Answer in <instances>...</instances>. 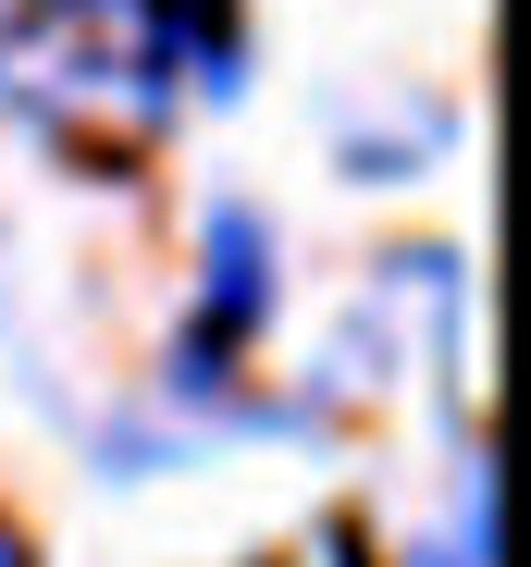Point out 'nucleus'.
I'll list each match as a JSON object with an SVG mask.
<instances>
[{
    "label": "nucleus",
    "mask_w": 531,
    "mask_h": 567,
    "mask_svg": "<svg viewBox=\"0 0 531 567\" xmlns=\"http://www.w3.org/2000/svg\"><path fill=\"white\" fill-rule=\"evenodd\" d=\"M0 567H38V555H25V530H13V518H0Z\"/></svg>",
    "instance_id": "nucleus-4"
},
{
    "label": "nucleus",
    "mask_w": 531,
    "mask_h": 567,
    "mask_svg": "<svg viewBox=\"0 0 531 567\" xmlns=\"http://www.w3.org/2000/svg\"><path fill=\"white\" fill-rule=\"evenodd\" d=\"M259 333H273V235H259L247 210H211V235H198V309H186V333H173V358H186V383H223Z\"/></svg>",
    "instance_id": "nucleus-2"
},
{
    "label": "nucleus",
    "mask_w": 531,
    "mask_h": 567,
    "mask_svg": "<svg viewBox=\"0 0 531 567\" xmlns=\"http://www.w3.org/2000/svg\"><path fill=\"white\" fill-rule=\"evenodd\" d=\"M186 86L198 62L161 0H0V100L86 173H136Z\"/></svg>",
    "instance_id": "nucleus-1"
},
{
    "label": "nucleus",
    "mask_w": 531,
    "mask_h": 567,
    "mask_svg": "<svg viewBox=\"0 0 531 567\" xmlns=\"http://www.w3.org/2000/svg\"><path fill=\"white\" fill-rule=\"evenodd\" d=\"M321 555H334V567H371V555H359V530H321Z\"/></svg>",
    "instance_id": "nucleus-3"
}]
</instances>
